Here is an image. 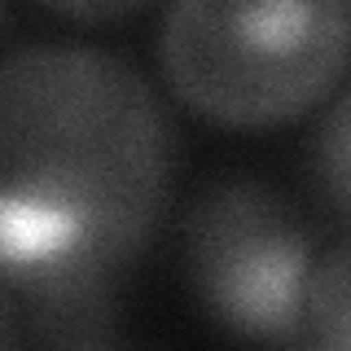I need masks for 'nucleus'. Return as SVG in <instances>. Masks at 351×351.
<instances>
[{
    "label": "nucleus",
    "mask_w": 351,
    "mask_h": 351,
    "mask_svg": "<svg viewBox=\"0 0 351 351\" xmlns=\"http://www.w3.org/2000/svg\"><path fill=\"white\" fill-rule=\"evenodd\" d=\"M171 123L136 71L88 44H31L0 66L5 316L36 338L114 343L110 285L167 206Z\"/></svg>",
    "instance_id": "1"
},
{
    "label": "nucleus",
    "mask_w": 351,
    "mask_h": 351,
    "mask_svg": "<svg viewBox=\"0 0 351 351\" xmlns=\"http://www.w3.org/2000/svg\"><path fill=\"white\" fill-rule=\"evenodd\" d=\"M347 58L343 0H171L158 27L162 80L224 128L303 114L343 80Z\"/></svg>",
    "instance_id": "2"
},
{
    "label": "nucleus",
    "mask_w": 351,
    "mask_h": 351,
    "mask_svg": "<svg viewBox=\"0 0 351 351\" xmlns=\"http://www.w3.org/2000/svg\"><path fill=\"white\" fill-rule=\"evenodd\" d=\"M184 277L197 307L228 334L312 343V237L299 211L268 184L224 176L193 197L184 215Z\"/></svg>",
    "instance_id": "3"
},
{
    "label": "nucleus",
    "mask_w": 351,
    "mask_h": 351,
    "mask_svg": "<svg viewBox=\"0 0 351 351\" xmlns=\"http://www.w3.org/2000/svg\"><path fill=\"white\" fill-rule=\"evenodd\" d=\"M307 176L329 211L351 219V88H343L316 119L307 136Z\"/></svg>",
    "instance_id": "4"
},
{
    "label": "nucleus",
    "mask_w": 351,
    "mask_h": 351,
    "mask_svg": "<svg viewBox=\"0 0 351 351\" xmlns=\"http://www.w3.org/2000/svg\"><path fill=\"white\" fill-rule=\"evenodd\" d=\"M307 338L351 351V233L316 259L307 281Z\"/></svg>",
    "instance_id": "5"
},
{
    "label": "nucleus",
    "mask_w": 351,
    "mask_h": 351,
    "mask_svg": "<svg viewBox=\"0 0 351 351\" xmlns=\"http://www.w3.org/2000/svg\"><path fill=\"white\" fill-rule=\"evenodd\" d=\"M44 9L62 18H80V22H106V18H123L145 0H40Z\"/></svg>",
    "instance_id": "6"
},
{
    "label": "nucleus",
    "mask_w": 351,
    "mask_h": 351,
    "mask_svg": "<svg viewBox=\"0 0 351 351\" xmlns=\"http://www.w3.org/2000/svg\"><path fill=\"white\" fill-rule=\"evenodd\" d=\"M343 9H347V22H351V0H343Z\"/></svg>",
    "instance_id": "7"
}]
</instances>
